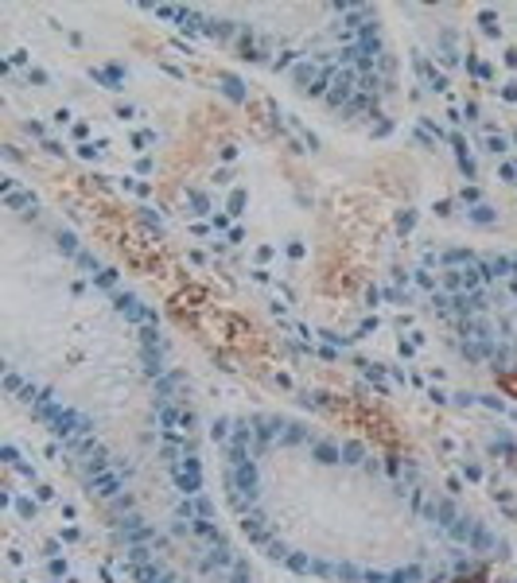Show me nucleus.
<instances>
[{
	"label": "nucleus",
	"mask_w": 517,
	"mask_h": 583,
	"mask_svg": "<svg viewBox=\"0 0 517 583\" xmlns=\"http://www.w3.org/2000/svg\"><path fill=\"white\" fill-rule=\"evenodd\" d=\"M506 183H517V163H502V171H498Z\"/></svg>",
	"instance_id": "obj_10"
},
{
	"label": "nucleus",
	"mask_w": 517,
	"mask_h": 583,
	"mask_svg": "<svg viewBox=\"0 0 517 583\" xmlns=\"http://www.w3.org/2000/svg\"><path fill=\"white\" fill-rule=\"evenodd\" d=\"M222 90H226V98H233V101H245V86H241V78H233V74H222Z\"/></svg>",
	"instance_id": "obj_2"
},
{
	"label": "nucleus",
	"mask_w": 517,
	"mask_h": 583,
	"mask_svg": "<svg viewBox=\"0 0 517 583\" xmlns=\"http://www.w3.org/2000/svg\"><path fill=\"white\" fill-rule=\"evenodd\" d=\"M187 199H191V206H195L199 214L210 210V203H207V195H203V191H187Z\"/></svg>",
	"instance_id": "obj_5"
},
{
	"label": "nucleus",
	"mask_w": 517,
	"mask_h": 583,
	"mask_svg": "<svg viewBox=\"0 0 517 583\" xmlns=\"http://www.w3.org/2000/svg\"><path fill=\"white\" fill-rule=\"evenodd\" d=\"M43 148H47V152H51V156H62V144H58V140H47V144H43Z\"/></svg>",
	"instance_id": "obj_14"
},
{
	"label": "nucleus",
	"mask_w": 517,
	"mask_h": 583,
	"mask_svg": "<svg viewBox=\"0 0 517 583\" xmlns=\"http://www.w3.org/2000/svg\"><path fill=\"white\" fill-rule=\"evenodd\" d=\"M470 218H474V222H490V218H494V214H490V206H482V203H478V206H474V210H470Z\"/></svg>",
	"instance_id": "obj_9"
},
{
	"label": "nucleus",
	"mask_w": 517,
	"mask_h": 583,
	"mask_svg": "<svg viewBox=\"0 0 517 583\" xmlns=\"http://www.w3.org/2000/svg\"><path fill=\"white\" fill-rule=\"evenodd\" d=\"M459 167H463L466 175H474V159H470V156H463V159H459Z\"/></svg>",
	"instance_id": "obj_15"
},
{
	"label": "nucleus",
	"mask_w": 517,
	"mask_h": 583,
	"mask_svg": "<svg viewBox=\"0 0 517 583\" xmlns=\"http://www.w3.org/2000/svg\"><path fill=\"white\" fill-rule=\"evenodd\" d=\"M486 148H490L494 156H502V152L510 148V140H506V136H490V140H486Z\"/></svg>",
	"instance_id": "obj_6"
},
{
	"label": "nucleus",
	"mask_w": 517,
	"mask_h": 583,
	"mask_svg": "<svg viewBox=\"0 0 517 583\" xmlns=\"http://www.w3.org/2000/svg\"><path fill=\"white\" fill-rule=\"evenodd\" d=\"M4 206H8V210H20V206H31V210H35V195H20V191H12V195H4Z\"/></svg>",
	"instance_id": "obj_3"
},
{
	"label": "nucleus",
	"mask_w": 517,
	"mask_h": 583,
	"mask_svg": "<svg viewBox=\"0 0 517 583\" xmlns=\"http://www.w3.org/2000/svg\"><path fill=\"white\" fill-rule=\"evenodd\" d=\"M27 82H35V86H43V82H47V74H43L39 66H31V70H27Z\"/></svg>",
	"instance_id": "obj_12"
},
{
	"label": "nucleus",
	"mask_w": 517,
	"mask_h": 583,
	"mask_svg": "<svg viewBox=\"0 0 517 583\" xmlns=\"http://www.w3.org/2000/svg\"><path fill=\"white\" fill-rule=\"evenodd\" d=\"M241 206H245V191H233V195H230V210L241 214Z\"/></svg>",
	"instance_id": "obj_7"
},
{
	"label": "nucleus",
	"mask_w": 517,
	"mask_h": 583,
	"mask_svg": "<svg viewBox=\"0 0 517 583\" xmlns=\"http://www.w3.org/2000/svg\"><path fill=\"white\" fill-rule=\"evenodd\" d=\"M466 66H470L478 78H490V66H486V62H474V58H466Z\"/></svg>",
	"instance_id": "obj_11"
},
{
	"label": "nucleus",
	"mask_w": 517,
	"mask_h": 583,
	"mask_svg": "<svg viewBox=\"0 0 517 583\" xmlns=\"http://www.w3.org/2000/svg\"><path fill=\"white\" fill-rule=\"evenodd\" d=\"M296 82H304V90L315 86V66H296Z\"/></svg>",
	"instance_id": "obj_4"
},
{
	"label": "nucleus",
	"mask_w": 517,
	"mask_h": 583,
	"mask_svg": "<svg viewBox=\"0 0 517 583\" xmlns=\"http://www.w3.org/2000/svg\"><path fill=\"white\" fill-rule=\"evenodd\" d=\"M514 140H517V136H514Z\"/></svg>",
	"instance_id": "obj_16"
},
{
	"label": "nucleus",
	"mask_w": 517,
	"mask_h": 583,
	"mask_svg": "<svg viewBox=\"0 0 517 583\" xmlns=\"http://www.w3.org/2000/svg\"><path fill=\"white\" fill-rule=\"evenodd\" d=\"M102 148H105V144H82V148H78V156H82V159H94Z\"/></svg>",
	"instance_id": "obj_8"
},
{
	"label": "nucleus",
	"mask_w": 517,
	"mask_h": 583,
	"mask_svg": "<svg viewBox=\"0 0 517 583\" xmlns=\"http://www.w3.org/2000/svg\"><path fill=\"white\" fill-rule=\"evenodd\" d=\"M94 78L105 82V90H121L125 86V70L121 66H102V70H94Z\"/></svg>",
	"instance_id": "obj_1"
},
{
	"label": "nucleus",
	"mask_w": 517,
	"mask_h": 583,
	"mask_svg": "<svg viewBox=\"0 0 517 583\" xmlns=\"http://www.w3.org/2000/svg\"><path fill=\"white\" fill-rule=\"evenodd\" d=\"M58 245L62 249H74V233H58Z\"/></svg>",
	"instance_id": "obj_13"
}]
</instances>
